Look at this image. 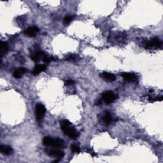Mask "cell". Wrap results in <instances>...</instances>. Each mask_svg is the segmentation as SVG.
I'll return each mask as SVG.
<instances>
[{
  "mask_svg": "<svg viewBox=\"0 0 163 163\" xmlns=\"http://www.w3.org/2000/svg\"><path fill=\"white\" fill-rule=\"evenodd\" d=\"M61 128L64 133L71 139L77 138L79 136L78 132L73 128L71 122L68 120H63L60 122Z\"/></svg>",
  "mask_w": 163,
  "mask_h": 163,
  "instance_id": "cell-1",
  "label": "cell"
},
{
  "mask_svg": "<svg viewBox=\"0 0 163 163\" xmlns=\"http://www.w3.org/2000/svg\"><path fill=\"white\" fill-rule=\"evenodd\" d=\"M43 144L45 146L62 147L64 145V142L60 138H52L49 136H46L43 139Z\"/></svg>",
  "mask_w": 163,
  "mask_h": 163,
  "instance_id": "cell-2",
  "label": "cell"
},
{
  "mask_svg": "<svg viewBox=\"0 0 163 163\" xmlns=\"http://www.w3.org/2000/svg\"><path fill=\"white\" fill-rule=\"evenodd\" d=\"M117 98V96L114 94L112 91H105L103 93L101 96V100L105 102V103L106 105H109L113 103L115 100Z\"/></svg>",
  "mask_w": 163,
  "mask_h": 163,
  "instance_id": "cell-3",
  "label": "cell"
},
{
  "mask_svg": "<svg viewBox=\"0 0 163 163\" xmlns=\"http://www.w3.org/2000/svg\"><path fill=\"white\" fill-rule=\"evenodd\" d=\"M162 41L160 39L158 38H154L148 41L145 45V47L147 49H152V48H158L161 47L162 45Z\"/></svg>",
  "mask_w": 163,
  "mask_h": 163,
  "instance_id": "cell-4",
  "label": "cell"
},
{
  "mask_svg": "<svg viewBox=\"0 0 163 163\" xmlns=\"http://www.w3.org/2000/svg\"><path fill=\"white\" fill-rule=\"evenodd\" d=\"M46 112L45 107L44 105L41 103L38 104L36 106V116H37V119L38 120H41L45 116Z\"/></svg>",
  "mask_w": 163,
  "mask_h": 163,
  "instance_id": "cell-5",
  "label": "cell"
},
{
  "mask_svg": "<svg viewBox=\"0 0 163 163\" xmlns=\"http://www.w3.org/2000/svg\"><path fill=\"white\" fill-rule=\"evenodd\" d=\"M45 55V53L41 50H37L33 53L31 54V59L35 63L39 62L40 60L43 59L44 56Z\"/></svg>",
  "mask_w": 163,
  "mask_h": 163,
  "instance_id": "cell-6",
  "label": "cell"
},
{
  "mask_svg": "<svg viewBox=\"0 0 163 163\" xmlns=\"http://www.w3.org/2000/svg\"><path fill=\"white\" fill-rule=\"evenodd\" d=\"M40 29L37 26H31L29 27L26 29L24 30V33L25 35L28 36L29 37H34L37 33L39 32Z\"/></svg>",
  "mask_w": 163,
  "mask_h": 163,
  "instance_id": "cell-7",
  "label": "cell"
},
{
  "mask_svg": "<svg viewBox=\"0 0 163 163\" xmlns=\"http://www.w3.org/2000/svg\"><path fill=\"white\" fill-rule=\"evenodd\" d=\"M47 154L51 157H53L56 159H61L63 158L64 153L63 151L59 150H49L47 151Z\"/></svg>",
  "mask_w": 163,
  "mask_h": 163,
  "instance_id": "cell-8",
  "label": "cell"
},
{
  "mask_svg": "<svg viewBox=\"0 0 163 163\" xmlns=\"http://www.w3.org/2000/svg\"><path fill=\"white\" fill-rule=\"evenodd\" d=\"M121 77L126 81L129 82H135L138 79L137 76L135 74L132 73H127V72L122 73Z\"/></svg>",
  "mask_w": 163,
  "mask_h": 163,
  "instance_id": "cell-9",
  "label": "cell"
},
{
  "mask_svg": "<svg viewBox=\"0 0 163 163\" xmlns=\"http://www.w3.org/2000/svg\"><path fill=\"white\" fill-rule=\"evenodd\" d=\"M100 77L105 81L110 82H113L116 79V76L110 73H108V72H103V73L100 74Z\"/></svg>",
  "mask_w": 163,
  "mask_h": 163,
  "instance_id": "cell-10",
  "label": "cell"
},
{
  "mask_svg": "<svg viewBox=\"0 0 163 163\" xmlns=\"http://www.w3.org/2000/svg\"><path fill=\"white\" fill-rule=\"evenodd\" d=\"M0 152L3 155H10L13 152V149L10 146L7 145H2L0 146Z\"/></svg>",
  "mask_w": 163,
  "mask_h": 163,
  "instance_id": "cell-11",
  "label": "cell"
},
{
  "mask_svg": "<svg viewBox=\"0 0 163 163\" xmlns=\"http://www.w3.org/2000/svg\"><path fill=\"white\" fill-rule=\"evenodd\" d=\"M46 68H47L46 65L45 64H37L34 66V68L32 72L33 75L34 76L38 75L40 73H41V72L44 71L46 70Z\"/></svg>",
  "mask_w": 163,
  "mask_h": 163,
  "instance_id": "cell-12",
  "label": "cell"
},
{
  "mask_svg": "<svg viewBox=\"0 0 163 163\" xmlns=\"http://www.w3.org/2000/svg\"><path fill=\"white\" fill-rule=\"evenodd\" d=\"M27 70L24 68H19L15 70L13 73V77L17 79H19L22 77V76L26 73Z\"/></svg>",
  "mask_w": 163,
  "mask_h": 163,
  "instance_id": "cell-13",
  "label": "cell"
},
{
  "mask_svg": "<svg viewBox=\"0 0 163 163\" xmlns=\"http://www.w3.org/2000/svg\"><path fill=\"white\" fill-rule=\"evenodd\" d=\"M103 120L104 123L107 124V125L110 124L113 120L111 114L108 112H105V113L104 114V116H103Z\"/></svg>",
  "mask_w": 163,
  "mask_h": 163,
  "instance_id": "cell-14",
  "label": "cell"
},
{
  "mask_svg": "<svg viewBox=\"0 0 163 163\" xmlns=\"http://www.w3.org/2000/svg\"><path fill=\"white\" fill-rule=\"evenodd\" d=\"M8 49V46L7 42L1 41V55L3 56L4 54L7 52Z\"/></svg>",
  "mask_w": 163,
  "mask_h": 163,
  "instance_id": "cell-15",
  "label": "cell"
},
{
  "mask_svg": "<svg viewBox=\"0 0 163 163\" xmlns=\"http://www.w3.org/2000/svg\"><path fill=\"white\" fill-rule=\"evenodd\" d=\"M71 150L72 152L75 154H79L80 152V148L77 144H73L71 145Z\"/></svg>",
  "mask_w": 163,
  "mask_h": 163,
  "instance_id": "cell-16",
  "label": "cell"
},
{
  "mask_svg": "<svg viewBox=\"0 0 163 163\" xmlns=\"http://www.w3.org/2000/svg\"><path fill=\"white\" fill-rule=\"evenodd\" d=\"M73 19V17L72 16H66L63 19V24L64 25H68Z\"/></svg>",
  "mask_w": 163,
  "mask_h": 163,
  "instance_id": "cell-17",
  "label": "cell"
},
{
  "mask_svg": "<svg viewBox=\"0 0 163 163\" xmlns=\"http://www.w3.org/2000/svg\"><path fill=\"white\" fill-rule=\"evenodd\" d=\"M78 56L77 55H75V54H71V55H69L67 57H66L65 59L66 60V61H76V60H77V58H78Z\"/></svg>",
  "mask_w": 163,
  "mask_h": 163,
  "instance_id": "cell-18",
  "label": "cell"
},
{
  "mask_svg": "<svg viewBox=\"0 0 163 163\" xmlns=\"http://www.w3.org/2000/svg\"><path fill=\"white\" fill-rule=\"evenodd\" d=\"M65 84H66V86H72V85H74L75 82L73 80L69 79L65 82Z\"/></svg>",
  "mask_w": 163,
  "mask_h": 163,
  "instance_id": "cell-19",
  "label": "cell"
}]
</instances>
